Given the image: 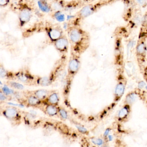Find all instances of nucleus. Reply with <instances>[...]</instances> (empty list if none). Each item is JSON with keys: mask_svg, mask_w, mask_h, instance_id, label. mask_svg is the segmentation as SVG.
<instances>
[{"mask_svg": "<svg viewBox=\"0 0 147 147\" xmlns=\"http://www.w3.org/2000/svg\"><path fill=\"white\" fill-rule=\"evenodd\" d=\"M145 72L147 74V67L146 68V69H145Z\"/></svg>", "mask_w": 147, "mask_h": 147, "instance_id": "2f4dec72", "label": "nucleus"}, {"mask_svg": "<svg viewBox=\"0 0 147 147\" xmlns=\"http://www.w3.org/2000/svg\"><path fill=\"white\" fill-rule=\"evenodd\" d=\"M42 4V5H41V7H41V9H42L43 11H47V10H49V7H48V6L47 5V4H43V3H42V4Z\"/></svg>", "mask_w": 147, "mask_h": 147, "instance_id": "cd10ccee", "label": "nucleus"}, {"mask_svg": "<svg viewBox=\"0 0 147 147\" xmlns=\"http://www.w3.org/2000/svg\"><path fill=\"white\" fill-rule=\"evenodd\" d=\"M146 1H147V0H146Z\"/></svg>", "mask_w": 147, "mask_h": 147, "instance_id": "473e14b6", "label": "nucleus"}, {"mask_svg": "<svg viewBox=\"0 0 147 147\" xmlns=\"http://www.w3.org/2000/svg\"><path fill=\"white\" fill-rule=\"evenodd\" d=\"M106 1H100L93 4H88L82 7L77 13L76 18L80 20H82L92 15L100 8L107 4Z\"/></svg>", "mask_w": 147, "mask_h": 147, "instance_id": "f03ea898", "label": "nucleus"}, {"mask_svg": "<svg viewBox=\"0 0 147 147\" xmlns=\"http://www.w3.org/2000/svg\"><path fill=\"white\" fill-rule=\"evenodd\" d=\"M137 96L134 93H131L127 96L126 101L128 104H132L136 99Z\"/></svg>", "mask_w": 147, "mask_h": 147, "instance_id": "aec40b11", "label": "nucleus"}, {"mask_svg": "<svg viewBox=\"0 0 147 147\" xmlns=\"http://www.w3.org/2000/svg\"><path fill=\"white\" fill-rule=\"evenodd\" d=\"M147 51V46L144 41L141 40L138 42L136 46V52L138 55L143 56Z\"/></svg>", "mask_w": 147, "mask_h": 147, "instance_id": "1a4fd4ad", "label": "nucleus"}, {"mask_svg": "<svg viewBox=\"0 0 147 147\" xmlns=\"http://www.w3.org/2000/svg\"><path fill=\"white\" fill-rule=\"evenodd\" d=\"M49 92L46 89H38L34 91V95L36 96L40 100H42L48 98L50 94Z\"/></svg>", "mask_w": 147, "mask_h": 147, "instance_id": "9d476101", "label": "nucleus"}, {"mask_svg": "<svg viewBox=\"0 0 147 147\" xmlns=\"http://www.w3.org/2000/svg\"><path fill=\"white\" fill-rule=\"evenodd\" d=\"M108 139H109V141H112L113 139V136L111 135H109L108 136Z\"/></svg>", "mask_w": 147, "mask_h": 147, "instance_id": "7c9ffc66", "label": "nucleus"}, {"mask_svg": "<svg viewBox=\"0 0 147 147\" xmlns=\"http://www.w3.org/2000/svg\"><path fill=\"white\" fill-rule=\"evenodd\" d=\"M59 96L58 94L55 92L51 93L47 98L48 103L51 105H57L59 102Z\"/></svg>", "mask_w": 147, "mask_h": 147, "instance_id": "9b49d317", "label": "nucleus"}, {"mask_svg": "<svg viewBox=\"0 0 147 147\" xmlns=\"http://www.w3.org/2000/svg\"><path fill=\"white\" fill-rule=\"evenodd\" d=\"M80 60L76 56V55H74L70 59L68 64L69 72L71 74H76L80 69Z\"/></svg>", "mask_w": 147, "mask_h": 147, "instance_id": "423d86ee", "label": "nucleus"}, {"mask_svg": "<svg viewBox=\"0 0 147 147\" xmlns=\"http://www.w3.org/2000/svg\"><path fill=\"white\" fill-rule=\"evenodd\" d=\"M145 83H144V82H139V84H138V86L139 88H143L145 86Z\"/></svg>", "mask_w": 147, "mask_h": 147, "instance_id": "c85d7f7f", "label": "nucleus"}, {"mask_svg": "<svg viewBox=\"0 0 147 147\" xmlns=\"http://www.w3.org/2000/svg\"><path fill=\"white\" fill-rule=\"evenodd\" d=\"M45 113L50 117H55L58 113L59 108L55 105L49 104L45 107Z\"/></svg>", "mask_w": 147, "mask_h": 147, "instance_id": "6e6552de", "label": "nucleus"}, {"mask_svg": "<svg viewBox=\"0 0 147 147\" xmlns=\"http://www.w3.org/2000/svg\"><path fill=\"white\" fill-rule=\"evenodd\" d=\"M54 17L59 22H63L65 20V16L60 11H56L55 12Z\"/></svg>", "mask_w": 147, "mask_h": 147, "instance_id": "dca6fc26", "label": "nucleus"}, {"mask_svg": "<svg viewBox=\"0 0 147 147\" xmlns=\"http://www.w3.org/2000/svg\"><path fill=\"white\" fill-rule=\"evenodd\" d=\"M129 112V107L128 106L124 107L119 111L118 115L119 118L123 119L125 118Z\"/></svg>", "mask_w": 147, "mask_h": 147, "instance_id": "4468645a", "label": "nucleus"}, {"mask_svg": "<svg viewBox=\"0 0 147 147\" xmlns=\"http://www.w3.org/2000/svg\"><path fill=\"white\" fill-rule=\"evenodd\" d=\"M1 91L7 96H9L14 94V91L13 89L8 87L6 85H5L1 89Z\"/></svg>", "mask_w": 147, "mask_h": 147, "instance_id": "f3484780", "label": "nucleus"}, {"mask_svg": "<svg viewBox=\"0 0 147 147\" xmlns=\"http://www.w3.org/2000/svg\"><path fill=\"white\" fill-rule=\"evenodd\" d=\"M32 17L31 8L27 5H24L20 8L19 11V22L20 27H23L28 24Z\"/></svg>", "mask_w": 147, "mask_h": 147, "instance_id": "7ed1b4c3", "label": "nucleus"}, {"mask_svg": "<svg viewBox=\"0 0 147 147\" xmlns=\"http://www.w3.org/2000/svg\"><path fill=\"white\" fill-rule=\"evenodd\" d=\"M125 89V86L123 83H119L118 84L115 89V95L116 98H121L124 93Z\"/></svg>", "mask_w": 147, "mask_h": 147, "instance_id": "ddd939ff", "label": "nucleus"}, {"mask_svg": "<svg viewBox=\"0 0 147 147\" xmlns=\"http://www.w3.org/2000/svg\"><path fill=\"white\" fill-rule=\"evenodd\" d=\"M3 115L7 119L14 120L18 119L19 117V113L17 108L13 107H8L3 111Z\"/></svg>", "mask_w": 147, "mask_h": 147, "instance_id": "0eeeda50", "label": "nucleus"}, {"mask_svg": "<svg viewBox=\"0 0 147 147\" xmlns=\"http://www.w3.org/2000/svg\"><path fill=\"white\" fill-rule=\"evenodd\" d=\"M9 85L13 88L18 89V90H22L24 88V87L23 85L15 82H9Z\"/></svg>", "mask_w": 147, "mask_h": 147, "instance_id": "6ab92c4d", "label": "nucleus"}, {"mask_svg": "<svg viewBox=\"0 0 147 147\" xmlns=\"http://www.w3.org/2000/svg\"><path fill=\"white\" fill-rule=\"evenodd\" d=\"M76 127L78 130V131L82 134H87L88 132L87 129L82 125H76Z\"/></svg>", "mask_w": 147, "mask_h": 147, "instance_id": "5701e85b", "label": "nucleus"}, {"mask_svg": "<svg viewBox=\"0 0 147 147\" xmlns=\"http://www.w3.org/2000/svg\"><path fill=\"white\" fill-rule=\"evenodd\" d=\"M110 130H111L109 129H107L104 132V136H108L109 133H110Z\"/></svg>", "mask_w": 147, "mask_h": 147, "instance_id": "c756f323", "label": "nucleus"}, {"mask_svg": "<svg viewBox=\"0 0 147 147\" xmlns=\"http://www.w3.org/2000/svg\"><path fill=\"white\" fill-rule=\"evenodd\" d=\"M136 1L138 5L141 6L144 5L147 2L146 0H136Z\"/></svg>", "mask_w": 147, "mask_h": 147, "instance_id": "bb28decb", "label": "nucleus"}, {"mask_svg": "<svg viewBox=\"0 0 147 147\" xmlns=\"http://www.w3.org/2000/svg\"><path fill=\"white\" fill-rule=\"evenodd\" d=\"M7 72L5 69L1 67L0 68V76L1 78H5L7 76Z\"/></svg>", "mask_w": 147, "mask_h": 147, "instance_id": "b1692460", "label": "nucleus"}, {"mask_svg": "<svg viewBox=\"0 0 147 147\" xmlns=\"http://www.w3.org/2000/svg\"><path fill=\"white\" fill-rule=\"evenodd\" d=\"M11 0H0V6L1 7H5L8 5Z\"/></svg>", "mask_w": 147, "mask_h": 147, "instance_id": "393cba45", "label": "nucleus"}, {"mask_svg": "<svg viewBox=\"0 0 147 147\" xmlns=\"http://www.w3.org/2000/svg\"><path fill=\"white\" fill-rule=\"evenodd\" d=\"M7 100V96L1 91L0 93V100L2 101H5Z\"/></svg>", "mask_w": 147, "mask_h": 147, "instance_id": "a878e982", "label": "nucleus"}, {"mask_svg": "<svg viewBox=\"0 0 147 147\" xmlns=\"http://www.w3.org/2000/svg\"><path fill=\"white\" fill-rule=\"evenodd\" d=\"M46 32L49 39L52 43L64 35L61 27L58 25H53L48 27Z\"/></svg>", "mask_w": 147, "mask_h": 147, "instance_id": "20e7f679", "label": "nucleus"}, {"mask_svg": "<svg viewBox=\"0 0 147 147\" xmlns=\"http://www.w3.org/2000/svg\"><path fill=\"white\" fill-rule=\"evenodd\" d=\"M91 142L93 144L98 145V146H101L102 144H104V141L100 138H94L91 139Z\"/></svg>", "mask_w": 147, "mask_h": 147, "instance_id": "412c9836", "label": "nucleus"}, {"mask_svg": "<svg viewBox=\"0 0 147 147\" xmlns=\"http://www.w3.org/2000/svg\"><path fill=\"white\" fill-rule=\"evenodd\" d=\"M59 116H60L62 119L66 120L68 118V114L67 111L63 108H59V112H58Z\"/></svg>", "mask_w": 147, "mask_h": 147, "instance_id": "a211bd4d", "label": "nucleus"}, {"mask_svg": "<svg viewBox=\"0 0 147 147\" xmlns=\"http://www.w3.org/2000/svg\"><path fill=\"white\" fill-rule=\"evenodd\" d=\"M53 43L57 50L60 53L63 54L67 53L70 44L68 37L64 35Z\"/></svg>", "mask_w": 147, "mask_h": 147, "instance_id": "39448f33", "label": "nucleus"}, {"mask_svg": "<svg viewBox=\"0 0 147 147\" xmlns=\"http://www.w3.org/2000/svg\"><path fill=\"white\" fill-rule=\"evenodd\" d=\"M18 79L22 82H27L29 80V77L25 74L20 73L17 75Z\"/></svg>", "mask_w": 147, "mask_h": 147, "instance_id": "4be33fe9", "label": "nucleus"}, {"mask_svg": "<svg viewBox=\"0 0 147 147\" xmlns=\"http://www.w3.org/2000/svg\"><path fill=\"white\" fill-rule=\"evenodd\" d=\"M68 38L72 49L76 53L86 50L90 43V36L88 32L79 26L73 25L67 29Z\"/></svg>", "mask_w": 147, "mask_h": 147, "instance_id": "f257e3e1", "label": "nucleus"}, {"mask_svg": "<svg viewBox=\"0 0 147 147\" xmlns=\"http://www.w3.org/2000/svg\"><path fill=\"white\" fill-rule=\"evenodd\" d=\"M37 82L40 86H49L51 82V79L49 77H41L38 79Z\"/></svg>", "mask_w": 147, "mask_h": 147, "instance_id": "2eb2a0df", "label": "nucleus"}, {"mask_svg": "<svg viewBox=\"0 0 147 147\" xmlns=\"http://www.w3.org/2000/svg\"><path fill=\"white\" fill-rule=\"evenodd\" d=\"M26 102L28 105L35 107L38 105L40 104L41 100L34 94L28 96L26 99Z\"/></svg>", "mask_w": 147, "mask_h": 147, "instance_id": "f8f14e48", "label": "nucleus"}]
</instances>
